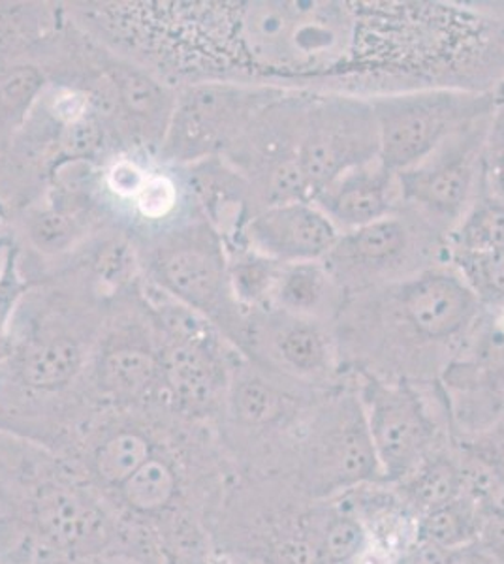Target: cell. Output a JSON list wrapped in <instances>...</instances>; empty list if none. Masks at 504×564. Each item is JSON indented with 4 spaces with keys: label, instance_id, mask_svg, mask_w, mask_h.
<instances>
[{
    "label": "cell",
    "instance_id": "1f68e13d",
    "mask_svg": "<svg viewBox=\"0 0 504 564\" xmlns=\"http://www.w3.org/2000/svg\"><path fill=\"white\" fill-rule=\"evenodd\" d=\"M493 98H495V109L504 111V79L493 89Z\"/></svg>",
    "mask_w": 504,
    "mask_h": 564
},
{
    "label": "cell",
    "instance_id": "836d02e7",
    "mask_svg": "<svg viewBox=\"0 0 504 564\" xmlns=\"http://www.w3.org/2000/svg\"><path fill=\"white\" fill-rule=\"evenodd\" d=\"M213 564H245V563H239V561H234V558L218 557V555H215V558H213Z\"/></svg>",
    "mask_w": 504,
    "mask_h": 564
},
{
    "label": "cell",
    "instance_id": "277c9868",
    "mask_svg": "<svg viewBox=\"0 0 504 564\" xmlns=\"http://www.w3.org/2000/svg\"><path fill=\"white\" fill-rule=\"evenodd\" d=\"M236 478L215 427L179 420L164 444L109 497L138 564H213V523Z\"/></svg>",
    "mask_w": 504,
    "mask_h": 564
},
{
    "label": "cell",
    "instance_id": "ac0fdd59",
    "mask_svg": "<svg viewBox=\"0 0 504 564\" xmlns=\"http://www.w3.org/2000/svg\"><path fill=\"white\" fill-rule=\"evenodd\" d=\"M160 276L173 294L194 307L213 308L226 294V273L217 249L170 250L160 262Z\"/></svg>",
    "mask_w": 504,
    "mask_h": 564
},
{
    "label": "cell",
    "instance_id": "6da1fadb",
    "mask_svg": "<svg viewBox=\"0 0 504 564\" xmlns=\"http://www.w3.org/2000/svg\"><path fill=\"white\" fill-rule=\"evenodd\" d=\"M196 50L218 84L367 100L437 87L493 93L504 79V2H207Z\"/></svg>",
    "mask_w": 504,
    "mask_h": 564
},
{
    "label": "cell",
    "instance_id": "f1b7e54d",
    "mask_svg": "<svg viewBox=\"0 0 504 564\" xmlns=\"http://www.w3.org/2000/svg\"><path fill=\"white\" fill-rule=\"evenodd\" d=\"M146 181H148V177L143 175V172H140L132 164H127V162L117 164L114 172H111V186L121 196H138L143 185H146Z\"/></svg>",
    "mask_w": 504,
    "mask_h": 564
},
{
    "label": "cell",
    "instance_id": "d4e9b609",
    "mask_svg": "<svg viewBox=\"0 0 504 564\" xmlns=\"http://www.w3.org/2000/svg\"><path fill=\"white\" fill-rule=\"evenodd\" d=\"M484 188L504 202V111L495 109L484 151Z\"/></svg>",
    "mask_w": 504,
    "mask_h": 564
},
{
    "label": "cell",
    "instance_id": "2e32d148",
    "mask_svg": "<svg viewBox=\"0 0 504 564\" xmlns=\"http://www.w3.org/2000/svg\"><path fill=\"white\" fill-rule=\"evenodd\" d=\"M311 202L332 220L339 234L373 225L401 209L396 172L380 159L341 175Z\"/></svg>",
    "mask_w": 504,
    "mask_h": 564
},
{
    "label": "cell",
    "instance_id": "8fae6325",
    "mask_svg": "<svg viewBox=\"0 0 504 564\" xmlns=\"http://www.w3.org/2000/svg\"><path fill=\"white\" fill-rule=\"evenodd\" d=\"M298 159L311 199L346 172L380 159L377 117L371 100L307 95Z\"/></svg>",
    "mask_w": 504,
    "mask_h": 564
},
{
    "label": "cell",
    "instance_id": "ffe728a7",
    "mask_svg": "<svg viewBox=\"0 0 504 564\" xmlns=\"http://www.w3.org/2000/svg\"><path fill=\"white\" fill-rule=\"evenodd\" d=\"M484 516L473 497L461 494L441 507L428 510L416 520V540H426L455 552L479 542Z\"/></svg>",
    "mask_w": 504,
    "mask_h": 564
},
{
    "label": "cell",
    "instance_id": "7c38bea8",
    "mask_svg": "<svg viewBox=\"0 0 504 564\" xmlns=\"http://www.w3.org/2000/svg\"><path fill=\"white\" fill-rule=\"evenodd\" d=\"M179 420L167 409L98 411L61 456L109 499L154 456Z\"/></svg>",
    "mask_w": 504,
    "mask_h": 564
},
{
    "label": "cell",
    "instance_id": "9a60e30c",
    "mask_svg": "<svg viewBox=\"0 0 504 564\" xmlns=\"http://www.w3.org/2000/svg\"><path fill=\"white\" fill-rule=\"evenodd\" d=\"M247 249L279 263L324 262L337 243V228L313 202L258 209L243 230Z\"/></svg>",
    "mask_w": 504,
    "mask_h": 564
},
{
    "label": "cell",
    "instance_id": "f546056e",
    "mask_svg": "<svg viewBox=\"0 0 504 564\" xmlns=\"http://www.w3.org/2000/svg\"><path fill=\"white\" fill-rule=\"evenodd\" d=\"M450 564H503L495 553L490 552L484 544L474 542L452 553Z\"/></svg>",
    "mask_w": 504,
    "mask_h": 564
},
{
    "label": "cell",
    "instance_id": "7a4b0ae2",
    "mask_svg": "<svg viewBox=\"0 0 504 564\" xmlns=\"http://www.w3.org/2000/svg\"><path fill=\"white\" fill-rule=\"evenodd\" d=\"M95 558L138 564L109 500L66 457L0 431V564Z\"/></svg>",
    "mask_w": 504,
    "mask_h": 564
},
{
    "label": "cell",
    "instance_id": "3957f363",
    "mask_svg": "<svg viewBox=\"0 0 504 564\" xmlns=\"http://www.w3.org/2000/svg\"><path fill=\"white\" fill-rule=\"evenodd\" d=\"M482 313L450 263L348 295L333 334L346 371L435 384Z\"/></svg>",
    "mask_w": 504,
    "mask_h": 564
},
{
    "label": "cell",
    "instance_id": "8992f818",
    "mask_svg": "<svg viewBox=\"0 0 504 564\" xmlns=\"http://www.w3.org/2000/svg\"><path fill=\"white\" fill-rule=\"evenodd\" d=\"M324 263L348 297L448 263V239L401 207L373 225L341 234Z\"/></svg>",
    "mask_w": 504,
    "mask_h": 564
},
{
    "label": "cell",
    "instance_id": "7402d4cb",
    "mask_svg": "<svg viewBox=\"0 0 504 564\" xmlns=\"http://www.w3.org/2000/svg\"><path fill=\"white\" fill-rule=\"evenodd\" d=\"M319 545L324 563L343 564L371 550L369 534L356 513L341 500H324L319 523Z\"/></svg>",
    "mask_w": 504,
    "mask_h": 564
},
{
    "label": "cell",
    "instance_id": "30bf717a",
    "mask_svg": "<svg viewBox=\"0 0 504 564\" xmlns=\"http://www.w3.org/2000/svg\"><path fill=\"white\" fill-rule=\"evenodd\" d=\"M237 347L250 364L311 390H333L351 379L326 322L262 308L239 329Z\"/></svg>",
    "mask_w": 504,
    "mask_h": 564
},
{
    "label": "cell",
    "instance_id": "5b68a950",
    "mask_svg": "<svg viewBox=\"0 0 504 564\" xmlns=\"http://www.w3.org/2000/svg\"><path fill=\"white\" fill-rule=\"evenodd\" d=\"M277 475L313 500H335L383 481L352 377L317 401Z\"/></svg>",
    "mask_w": 504,
    "mask_h": 564
},
{
    "label": "cell",
    "instance_id": "5bb4252c",
    "mask_svg": "<svg viewBox=\"0 0 504 564\" xmlns=\"http://www.w3.org/2000/svg\"><path fill=\"white\" fill-rule=\"evenodd\" d=\"M164 404L173 416L215 427L230 390L236 361H232L217 337L170 339L159 348Z\"/></svg>",
    "mask_w": 504,
    "mask_h": 564
},
{
    "label": "cell",
    "instance_id": "d6986e66",
    "mask_svg": "<svg viewBox=\"0 0 504 564\" xmlns=\"http://www.w3.org/2000/svg\"><path fill=\"white\" fill-rule=\"evenodd\" d=\"M392 486L418 518L463 494L460 457L447 446L421 463L412 475Z\"/></svg>",
    "mask_w": 504,
    "mask_h": 564
},
{
    "label": "cell",
    "instance_id": "9c48e42d",
    "mask_svg": "<svg viewBox=\"0 0 504 564\" xmlns=\"http://www.w3.org/2000/svg\"><path fill=\"white\" fill-rule=\"evenodd\" d=\"M492 117L453 134L441 148L397 177L407 212L442 234H452L484 186V151Z\"/></svg>",
    "mask_w": 504,
    "mask_h": 564
},
{
    "label": "cell",
    "instance_id": "83f0119b",
    "mask_svg": "<svg viewBox=\"0 0 504 564\" xmlns=\"http://www.w3.org/2000/svg\"><path fill=\"white\" fill-rule=\"evenodd\" d=\"M40 79L32 70L15 72L2 85V95L13 106H23L39 89Z\"/></svg>",
    "mask_w": 504,
    "mask_h": 564
},
{
    "label": "cell",
    "instance_id": "cb8c5ba5",
    "mask_svg": "<svg viewBox=\"0 0 504 564\" xmlns=\"http://www.w3.org/2000/svg\"><path fill=\"white\" fill-rule=\"evenodd\" d=\"M119 95L128 113L136 121L148 124V129H159L168 111V95L159 82L141 70H125L117 77Z\"/></svg>",
    "mask_w": 504,
    "mask_h": 564
},
{
    "label": "cell",
    "instance_id": "ba28073f",
    "mask_svg": "<svg viewBox=\"0 0 504 564\" xmlns=\"http://www.w3.org/2000/svg\"><path fill=\"white\" fill-rule=\"evenodd\" d=\"M352 379L364 406L383 481H401L439 449L447 448L439 420L421 391L423 386L369 372H354Z\"/></svg>",
    "mask_w": 504,
    "mask_h": 564
},
{
    "label": "cell",
    "instance_id": "484cf974",
    "mask_svg": "<svg viewBox=\"0 0 504 564\" xmlns=\"http://www.w3.org/2000/svg\"><path fill=\"white\" fill-rule=\"evenodd\" d=\"M175 198L178 193L172 181L154 175V177H148L146 185L138 194V207L146 217L160 218L175 206Z\"/></svg>",
    "mask_w": 504,
    "mask_h": 564
},
{
    "label": "cell",
    "instance_id": "52a82bcc",
    "mask_svg": "<svg viewBox=\"0 0 504 564\" xmlns=\"http://www.w3.org/2000/svg\"><path fill=\"white\" fill-rule=\"evenodd\" d=\"M371 104L377 117L380 161L396 174L495 113L493 93L444 87L397 93L373 98Z\"/></svg>",
    "mask_w": 504,
    "mask_h": 564
},
{
    "label": "cell",
    "instance_id": "e0dca14e",
    "mask_svg": "<svg viewBox=\"0 0 504 564\" xmlns=\"http://www.w3.org/2000/svg\"><path fill=\"white\" fill-rule=\"evenodd\" d=\"M345 300L326 263H282L268 308L333 326Z\"/></svg>",
    "mask_w": 504,
    "mask_h": 564
},
{
    "label": "cell",
    "instance_id": "44dd1931",
    "mask_svg": "<svg viewBox=\"0 0 504 564\" xmlns=\"http://www.w3.org/2000/svg\"><path fill=\"white\" fill-rule=\"evenodd\" d=\"M504 250V202L484 186L448 236V254H482Z\"/></svg>",
    "mask_w": 504,
    "mask_h": 564
},
{
    "label": "cell",
    "instance_id": "4fadbf2b",
    "mask_svg": "<svg viewBox=\"0 0 504 564\" xmlns=\"http://www.w3.org/2000/svg\"><path fill=\"white\" fill-rule=\"evenodd\" d=\"M285 90L237 84L192 85L173 113L170 148L191 159L234 145Z\"/></svg>",
    "mask_w": 504,
    "mask_h": 564
},
{
    "label": "cell",
    "instance_id": "d6a6232c",
    "mask_svg": "<svg viewBox=\"0 0 504 564\" xmlns=\"http://www.w3.org/2000/svg\"><path fill=\"white\" fill-rule=\"evenodd\" d=\"M64 564H136L130 561H122V558H95V561H79V563H64Z\"/></svg>",
    "mask_w": 504,
    "mask_h": 564
},
{
    "label": "cell",
    "instance_id": "4316f807",
    "mask_svg": "<svg viewBox=\"0 0 504 564\" xmlns=\"http://www.w3.org/2000/svg\"><path fill=\"white\" fill-rule=\"evenodd\" d=\"M452 553L426 540H415L392 564H450Z\"/></svg>",
    "mask_w": 504,
    "mask_h": 564
},
{
    "label": "cell",
    "instance_id": "4dcf8cb0",
    "mask_svg": "<svg viewBox=\"0 0 504 564\" xmlns=\"http://www.w3.org/2000/svg\"><path fill=\"white\" fill-rule=\"evenodd\" d=\"M96 138H98V132L90 122H77V124L71 127V134H68L71 145L74 143V148L82 149V151L95 148Z\"/></svg>",
    "mask_w": 504,
    "mask_h": 564
},
{
    "label": "cell",
    "instance_id": "603a6c76",
    "mask_svg": "<svg viewBox=\"0 0 504 564\" xmlns=\"http://www.w3.org/2000/svg\"><path fill=\"white\" fill-rule=\"evenodd\" d=\"M448 263L465 281L482 307H504V250L448 254Z\"/></svg>",
    "mask_w": 504,
    "mask_h": 564
}]
</instances>
